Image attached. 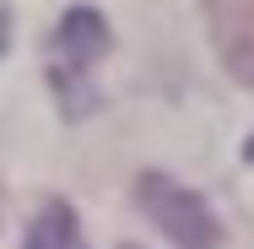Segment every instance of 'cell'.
<instances>
[{"label": "cell", "mask_w": 254, "mask_h": 249, "mask_svg": "<svg viewBox=\"0 0 254 249\" xmlns=\"http://www.w3.org/2000/svg\"><path fill=\"white\" fill-rule=\"evenodd\" d=\"M211 49L222 54L227 76L254 87V0H200Z\"/></svg>", "instance_id": "3957f363"}, {"label": "cell", "mask_w": 254, "mask_h": 249, "mask_svg": "<svg viewBox=\"0 0 254 249\" xmlns=\"http://www.w3.org/2000/svg\"><path fill=\"white\" fill-rule=\"evenodd\" d=\"M114 49L108 16L98 5H70L49 33L44 49V71H49V92L65 119H87L98 114V65Z\"/></svg>", "instance_id": "6da1fadb"}, {"label": "cell", "mask_w": 254, "mask_h": 249, "mask_svg": "<svg viewBox=\"0 0 254 249\" xmlns=\"http://www.w3.org/2000/svg\"><path fill=\"white\" fill-rule=\"evenodd\" d=\"M244 157H249V163H254V136H249V147H244Z\"/></svg>", "instance_id": "8992f818"}, {"label": "cell", "mask_w": 254, "mask_h": 249, "mask_svg": "<svg viewBox=\"0 0 254 249\" xmlns=\"http://www.w3.org/2000/svg\"><path fill=\"white\" fill-rule=\"evenodd\" d=\"M22 249H87V233H81L76 206L60 200V195H49L38 211H33V222H27V244H22Z\"/></svg>", "instance_id": "277c9868"}, {"label": "cell", "mask_w": 254, "mask_h": 249, "mask_svg": "<svg viewBox=\"0 0 254 249\" xmlns=\"http://www.w3.org/2000/svg\"><path fill=\"white\" fill-rule=\"evenodd\" d=\"M135 206H141L179 249H216L222 244L216 211H211L190 184H179V179H168V173H141V179H135Z\"/></svg>", "instance_id": "7a4b0ae2"}, {"label": "cell", "mask_w": 254, "mask_h": 249, "mask_svg": "<svg viewBox=\"0 0 254 249\" xmlns=\"http://www.w3.org/2000/svg\"><path fill=\"white\" fill-rule=\"evenodd\" d=\"M5 38H11V11H0V49H5Z\"/></svg>", "instance_id": "5b68a950"}, {"label": "cell", "mask_w": 254, "mask_h": 249, "mask_svg": "<svg viewBox=\"0 0 254 249\" xmlns=\"http://www.w3.org/2000/svg\"><path fill=\"white\" fill-rule=\"evenodd\" d=\"M125 249H135V244H125Z\"/></svg>", "instance_id": "52a82bcc"}]
</instances>
